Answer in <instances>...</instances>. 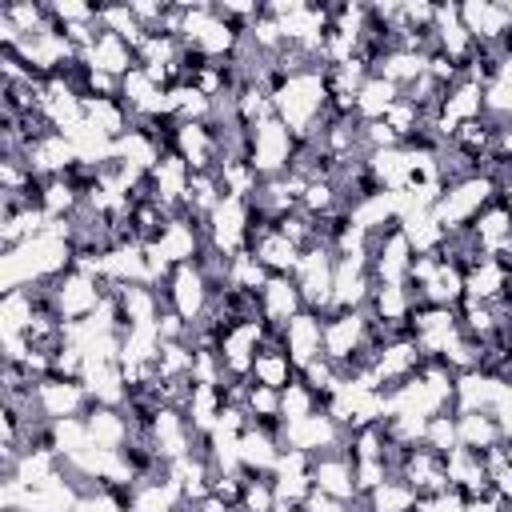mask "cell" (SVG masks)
<instances>
[{"mask_svg":"<svg viewBox=\"0 0 512 512\" xmlns=\"http://www.w3.org/2000/svg\"><path fill=\"white\" fill-rule=\"evenodd\" d=\"M456 428H460V444L464 448H496L504 440V428H500V420L488 408L460 412L456 416Z\"/></svg>","mask_w":512,"mask_h":512,"instance_id":"3","label":"cell"},{"mask_svg":"<svg viewBox=\"0 0 512 512\" xmlns=\"http://www.w3.org/2000/svg\"><path fill=\"white\" fill-rule=\"evenodd\" d=\"M300 308H304V300H300L296 280L292 276H268V284L260 288V312H264V320L288 324Z\"/></svg>","mask_w":512,"mask_h":512,"instance_id":"2","label":"cell"},{"mask_svg":"<svg viewBox=\"0 0 512 512\" xmlns=\"http://www.w3.org/2000/svg\"><path fill=\"white\" fill-rule=\"evenodd\" d=\"M396 100H400V88H396L392 80H384V76H368L364 88L356 92V112H360L364 120H384V112H388Z\"/></svg>","mask_w":512,"mask_h":512,"instance_id":"4","label":"cell"},{"mask_svg":"<svg viewBox=\"0 0 512 512\" xmlns=\"http://www.w3.org/2000/svg\"><path fill=\"white\" fill-rule=\"evenodd\" d=\"M284 348L296 360V368H304L308 360L324 356V312L300 308L288 324H284Z\"/></svg>","mask_w":512,"mask_h":512,"instance_id":"1","label":"cell"}]
</instances>
